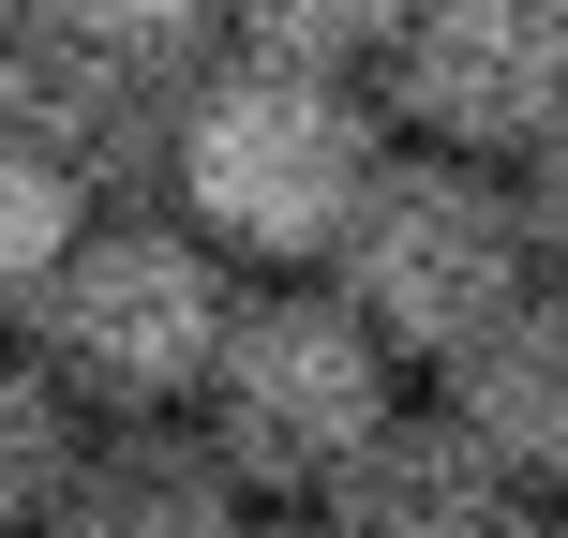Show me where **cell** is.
Returning a JSON list of instances; mask_svg holds the SVG:
<instances>
[{
  "label": "cell",
  "instance_id": "5",
  "mask_svg": "<svg viewBox=\"0 0 568 538\" xmlns=\"http://www.w3.org/2000/svg\"><path fill=\"white\" fill-rule=\"evenodd\" d=\"M389 105L419 150L509 180L568 120V0H419L389 45Z\"/></svg>",
  "mask_w": 568,
  "mask_h": 538
},
{
  "label": "cell",
  "instance_id": "2",
  "mask_svg": "<svg viewBox=\"0 0 568 538\" xmlns=\"http://www.w3.org/2000/svg\"><path fill=\"white\" fill-rule=\"evenodd\" d=\"M225 314H240V284H225V255H210L195 225L120 210V225H75V255L45 270L30 359H45L90 419H180V404L210 389V359H225Z\"/></svg>",
  "mask_w": 568,
  "mask_h": 538
},
{
  "label": "cell",
  "instance_id": "17",
  "mask_svg": "<svg viewBox=\"0 0 568 538\" xmlns=\"http://www.w3.org/2000/svg\"><path fill=\"white\" fill-rule=\"evenodd\" d=\"M0 16H30V0H0Z\"/></svg>",
  "mask_w": 568,
  "mask_h": 538
},
{
  "label": "cell",
  "instance_id": "8",
  "mask_svg": "<svg viewBox=\"0 0 568 538\" xmlns=\"http://www.w3.org/2000/svg\"><path fill=\"white\" fill-rule=\"evenodd\" d=\"M240 524H255V494H240V464L210 449V434H180V419H105L45 538H240Z\"/></svg>",
  "mask_w": 568,
  "mask_h": 538
},
{
  "label": "cell",
  "instance_id": "1",
  "mask_svg": "<svg viewBox=\"0 0 568 538\" xmlns=\"http://www.w3.org/2000/svg\"><path fill=\"white\" fill-rule=\"evenodd\" d=\"M374 165V105L344 75H284V60H210L180 90V135H165V180H180V225L210 255H255V270H329V240L359 225Z\"/></svg>",
  "mask_w": 568,
  "mask_h": 538
},
{
  "label": "cell",
  "instance_id": "10",
  "mask_svg": "<svg viewBox=\"0 0 568 538\" xmlns=\"http://www.w3.org/2000/svg\"><path fill=\"white\" fill-rule=\"evenodd\" d=\"M75 464H90V404L30 344H0V538H45L60 494H75Z\"/></svg>",
  "mask_w": 568,
  "mask_h": 538
},
{
  "label": "cell",
  "instance_id": "3",
  "mask_svg": "<svg viewBox=\"0 0 568 538\" xmlns=\"http://www.w3.org/2000/svg\"><path fill=\"white\" fill-rule=\"evenodd\" d=\"M329 300L359 314L389 359L449 374L494 314L539 300V255H524V210L494 165H449V150H389L359 195V225L329 240Z\"/></svg>",
  "mask_w": 568,
  "mask_h": 538
},
{
  "label": "cell",
  "instance_id": "4",
  "mask_svg": "<svg viewBox=\"0 0 568 538\" xmlns=\"http://www.w3.org/2000/svg\"><path fill=\"white\" fill-rule=\"evenodd\" d=\"M404 419V359L329 300V284H255L225 314V359L195 389V434L240 464V494H329L374 434Z\"/></svg>",
  "mask_w": 568,
  "mask_h": 538
},
{
  "label": "cell",
  "instance_id": "9",
  "mask_svg": "<svg viewBox=\"0 0 568 538\" xmlns=\"http://www.w3.org/2000/svg\"><path fill=\"white\" fill-rule=\"evenodd\" d=\"M524 509H539V494L494 479L449 419H389L329 494H314V524H329V538H509Z\"/></svg>",
  "mask_w": 568,
  "mask_h": 538
},
{
  "label": "cell",
  "instance_id": "11",
  "mask_svg": "<svg viewBox=\"0 0 568 538\" xmlns=\"http://www.w3.org/2000/svg\"><path fill=\"white\" fill-rule=\"evenodd\" d=\"M404 16H419V0H240V60H284V75H389Z\"/></svg>",
  "mask_w": 568,
  "mask_h": 538
},
{
  "label": "cell",
  "instance_id": "6",
  "mask_svg": "<svg viewBox=\"0 0 568 538\" xmlns=\"http://www.w3.org/2000/svg\"><path fill=\"white\" fill-rule=\"evenodd\" d=\"M0 135L16 150H45L60 180H120V165H165V135H180V90L165 75H135L120 45H90L75 16H0Z\"/></svg>",
  "mask_w": 568,
  "mask_h": 538
},
{
  "label": "cell",
  "instance_id": "15",
  "mask_svg": "<svg viewBox=\"0 0 568 538\" xmlns=\"http://www.w3.org/2000/svg\"><path fill=\"white\" fill-rule=\"evenodd\" d=\"M240 538H329V524H314V509H255V524H240Z\"/></svg>",
  "mask_w": 568,
  "mask_h": 538
},
{
  "label": "cell",
  "instance_id": "14",
  "mask_svg": "<svg viewBox=\"0 0 568 538\" xmlns=\"http://www.w3.org/2000/svg\"><path fill=\"white\" fill-rule=\"evenodd\" d=\"M509 210H524V255H539V284L568 300V120L524 150V165H509Z\"/></svg>",
  "mask_w": 568,
  "mask_h": 538
},
{
  "label": "cell",
  "instance_id": "12",
  "mask_svg": "<svg viewBox=\"0 0 568 538\" xmlns=\"http://www.w3.org/2000/svg\"><path fill=\"white\" fill-rule=\"evenodd\" d=\"M75 225H90V195L45 165V150H16V135H0V314H30V300H45V270L75 255Z\"/></svg>",
  "mask_w": 568,
  "mask_h": 538
},
{
  "label": "cell",
  "instance_id": "7",
  "mask_svg": "<svg viewBox=\"0 0 568 538\" xmlns=\"http://www.w3.org/2000/svg\"><path fill=\"white\" fill-rule=\"evenodd\" d=\"M434 419L464 434V449L494 464V479H524V494H568V300L539 284L524 314H494L479 344H464L449 374H434Z\"/></svg>",
  "mask_w": 568,
  "mask_h": 538
},
{
  "label": "cell",
  "instance_id": "13",
  "mask_svg": "<svg viewBox=\"0 0 568 538\" xmlns=\"http://www.w3.org/2000/svg\"><path fill=\"white\" fill-rule=\"evenodd\" d=\"M45 16H75L90 45H120L135 75H165V90H195V60L240 45V0H45Z\"/></svg>",
  "mask_w": 568,
  "mask_h": 538
},
{
  "label": "cell",
  "instance_id": "16",
  "mask_svg": "<svg viewBox=\"0 0 568 538\" xmlns=\"http://www.w3.org/2000/svg\"><path fill=\"white\" fill-rule=\"evenodd\" d=\"M509 538H568V494H539V509H524V524H509Z\"/></svg>",
  "mask_w": 568,
  "mask_h": 538
}]
</instances>
